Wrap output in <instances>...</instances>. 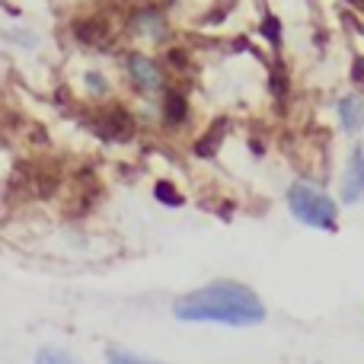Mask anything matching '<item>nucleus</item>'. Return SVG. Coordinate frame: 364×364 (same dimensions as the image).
Here are the masks:
<instances>
[{"instance_id": "1", "label": "nucleus", "mask_w": 364, "mask_h": 364, "mask_svg": "<svg viewBox=\"0 0 364 364\" xmlns=\"http://www.w3.org/2000/svg\"><path fill=\"white\" fill-rule=\"evenodd\" d=\"M179 323H218V326H256L265 320V304L240 282H211L188 291L173 304Z\"/></svg>"}, {"instance_id": "2", "label": "nucleus", "mask_w": 364, "mask_h": 364, "mask_svg": "<svg viewBox=\"0 0 364 364\" xmlns=\"http://www.w3.org/2000/svg\"><path fill=\"white\" fill-rule=\"evenodd\" d=\"M288 208L301 224L316 227V230H336L339 224V208L323 188L310 186V182H294L288 188Z\"/></svg>"}, {"instance_id": "3", "label": "nucleus", "mask_w": 364, "mask_h": 364, "mask_svg": "<svg viewBox=\"0 0 364 364\" xmlns=\"http://www.w3.org/2000/svg\"><path fill=\"white\" fill-rule=\"evenodd\" d=\"M125 74H128V83H132L141 96L166 93V70L160 68V61H154V58L144 55V51H128Z\"/></svg>"}, {"instance_id": "4", "label": "nucleus", "mask_w": 364, "mask_h": 364, "mask_svg": "<svg viewBox=\"0 0 364 364\" xmlns=\"http://www.w3.org/2000/svg\"><path fill=\"white\" fill-rule=\"evenodd\" d=\"M93 132L102 141H109V144H125V141L134 138L138 122H134V115L125 106H109L93 119Z\"/></svg>"}, {"instance_id": "5", "label": "nucleus", "mask_w": 364, "mask_h": 364, "mask_svg": "<svg viewBox=\"0 0 364 364\" xmlns=\"http://www.w3.org/2000/svg\"><path fill=\"white\" fill-rule=\"evenodd\" d=\"M364 198V151L352 147L346 164V176H342V201L346 205H358Z\"/></svg>"}, {"instance_id": "6", "label": "nucleus", "mask_w": 364, "mask_h": 364, "mask_svg": "<svg viewBox=\"0 0 364 364\" xmlns=\"http://www.w3.org/2000/svg\"><path fill=\"white\" fill-rule=\"evenodd\" d=\"M128 26H132L138 36L154 38V42H160V38L166 36V16L157 6H138V10L128 16Z\"/></svg>"}, {"instance_id": "7", "label": "nucleus", "mask_w": 364, "mask_h": 364, "mask_svg": "<svg viewBox=\"0 0 364 364\" xmlns=\"http://www.w3.org/2000/svg\"><path fill=\"white\" fill-rule=\"evenodd\" d=\"M188 122V100L182 90H166L164 93V125L179 128Z\"/></svg>"}, {"instance_id": "8", "label": "nucleus", "mask_w": 364, "mask_h": 364, "mask_svg": "<svg viewBox=\"0 0 364 364\" xmlns=\"http://www.w3.org/2000/svg\"><path fill=\"white\" fill-rule=\"evenodd\" d=\"M339 122H342V132L348 134H358L364 125V102L358 96H342L339 100Z\"/></svg>"}, {"instance_id": "9", "label": "nucleus", "mask_w": 364, "mask_h": 364, "mask_svg": "<svg viewBox=\"0 0 364 364\" xmlns=\"http://www.w3.org/2000/svg\"><path fill=\"white\" fill-rule=\"evenodd\" d=\"M32 364H83L80 358H74L70 352H64V348H55V346H45L36 352V358Z\"/></svg>"}, {"instance_id": "10", "label": "nucleus", "mask_w": 364, "mask_h": 364, "mask_svg": "<svg viewBox=\"0 0 364 364\" xmlns=\"http://www.w3.org/2000/svg\"><path fill=\"white\" fill-rule=\"evenodd\" d=\"M224 132H227V122H218V125H214L211 132L205 134V138H198V144H195V154H198V157H211V154L220 147V138H224Z\"/></svg>"}, {"instance_id": "11", "label": "nucleus", "mask_w": 364, "mask_h": 364, "mask_svg": "<svg viewBox=\"0 0 364 364\" xmlns=\"http://www.w3.org/2000/svg\"><path fill=\"white\" fill-rule=\"evenodd\" d=\"M154 198H157L160 205H166V208H179L182 205V192L173 186L170 179H160L157 186H154Z\"/></svg>"}, {"instance_id": "12", "label": "nucleus", "mask_w": 364, "mask_h": 364, "mask_svg": "<svg viewBox=\"0 0 364 364\" xmlns=\"http://www.w3.org/2000/svg\"><path fill=\"white\" fill-rule=\"evenodd\" d=\"M106 364H164V361H151L138 352H125V348H109L106 352Z\"/></svg>"}, {"instance_id": "13", "label": "nucleus", "mask_w": 364, "mask_h": 364, "mask_svg": "<svg viewBox=\"0 0 364 364\" xmlns=\"http://www.w3.org/2000/svg\"><path fill=\"white\" fill-rule=\"evenodd\" d=\"M83 87H87L90 96H106L109 93V80L100 74V70H87V74H83Z\"/></svg>"}, {"instance_id": "14", "label": "nucleus", "mask_w": 364, "mask_h": 364, "mask_svg": "<svg viewBox=\"0 0 364 364\" xmlns=\"http://www.w3.org/2000/svg\"><path fill=\"white\" fill-rule=\"evenodd\" d=\"M262 36L269 38L272 45H282V23L275 16H265L262 19Z\"/></svg>"}]
</instances>
